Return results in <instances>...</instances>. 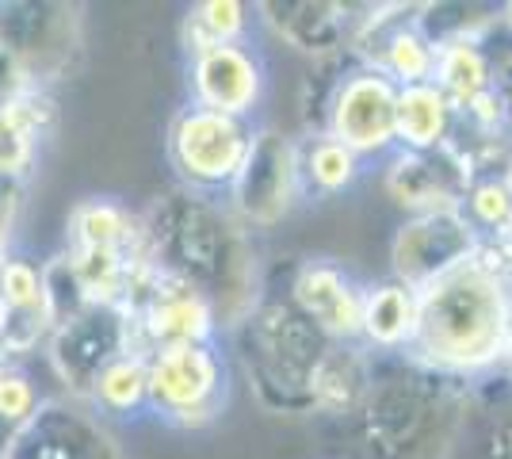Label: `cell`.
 Here are the masks:
<instances>
[{
    "mask_svg": "<svg viewBox=\"0 0 512 459\" xmlns=\"http://www.w3.org/2000/svg\"><path fill=\"white\" fill-rule=\"evenodd\" d=\"M0 39L16 54L27 81L50 92L65 81L81 54L77 4H0Z\"/></svg>",
    "mask_w": 512,
    "mask_h": 459,
    "instance_id": "cell-10",
    "label": "cell"
},
{
    "mask_svg": "<svg viewBox=\"0 0 512 459\" xmlns=\"http://www.w3.org/2000/svg\"><path fill=\"white\" fill-rule=\"evenodd\" d=\"M85 406L100 421H130L150 414V379H146V356L123 352L92 379Z\"/></svg>",
    "mask_w": 512,
    "mask_h": 459,
    "instance_id": "cell-25",
    "label": "cell"
},
{
    "mask_svg": "<svg viewBox=\"0 0 512 459\" xmlns=\"http://www.w3.org/2000/svg\"><path fill=\"white\" fill-rule=\"evenodd\" d=\"M253 131L256 123L249 119L184 104L165 131V157L176 176V188L199 196H226L249 157Z\"/></svg>",
    "mask_w": 512,
    "mask_h": 459,
    "instance_id": "cell-5",
    "label": "cell"
},
{
    "mask_svg": "<svg viewBox=\"0 0 512 459\" xmlns=\"http://www.w3.org/2000/svg\"><path fill=\"white\" fill-rule=\"evenodd\" d=\"M321 131L344 142L367 165L386 161L398 150V85L383 69L352 62L325 104Z\"/></svg>",
    "mask_w": 512,
    "mask_h": 459,
    "instance_id": "cell-9",
    "label": "cell"
},
{
    "mask_svg": "<svg viewBox=\"0 0 512 459\" xmlns=\"http://www.w3.org/2000/svg\"><path fill=\"white\" fill-rule=\"evenodd\" d=\"M23 215V180H0V261L12 253Z\"/></svg>",
    "mask_w": 512,
    "mask_h": 459,
    "instance_id": "cell-29",
    "label": "cell"
},
{
    "mask_svg": "<svg viewBox=\"0 0 512 459\" xmlns=\"http://www.w3.org/2000/svg\"><path fill=\"white\" fill-rule=\"evenodd\" d=\"M509 337L512 303L501 261L482 245L478 257L421 291L417 333L406 356L428 372L474 383L501 368Z\"/></svg>",
    "mask_w": 512,
    "mask_h": 459,
    "instance_id": "cell-2",
    "label": "cell"
},
{
    "mask_svg": "<svg viewBox=\"0 0 512 459\" xmlns=\"http://www.w3.org/2000/svg\"><path fill=\"white\" fill-rule=\"evenodd\" d=\"M455 123L459 111L436 88V81L398 88V150H444L455 138Z\"/></svg>",
    "mask_w": 512,
    "mask_h": 459,
    "instance_id": "cell-23",
    "label": "cell"
},
{
    "mask_svg": "<svg viewBox=\"0 0 512 459\" xmlns=\"http://www.w3.org/2000/svg\"><path fill=\"white\" fill-rule=\"evenodd\" d=\"M467 222L478 230L482 245L505 249L512 245V192L505 184V173H478L470 180L463 207Z\"/></svg>",
    "mask_w": 512,
    "mask_h": 459,
    "instance_id": "cell-27",
    "label": "cell"
},
{
    "mask_svg": "<svg viewBox=\"0 0 512 459\" xmlns=\"http://www.w3.org/2000/svg\"><path fill=\"white\" fill-rule=\"evenodd\" d=\"M474 165H470L455 146L444 150H394L386 157L383 188L409 215H428V211H455L463 207Z\"/></svg>",
    "mask_w": 512,
    "mask_h": 459,
    "instance_id": "cell-16",
    "label": "cell"
},
{
    "mask_svg": "<svg viewBox=\"0 0 512 459\" xmlns=\"http://www.w3.org/2000/svg\"><path fill=\"white\" fill-rule=\"evenodd\" d=\"M490 249V245H486ZM497 253V261H501V276H505V291H509V303H512V245L505 249H493Z\"/></svg>",
    "mask_w": 512,
    "mask_h": 459,
    "instance_id": "cell-30",
    "label": "cell"
},
{
    "mask_svg": "<svg viewBox=\"0 0 512 459\" xmlns=\"http://www.w3.org/2000/svg\"><path fill=\"white\" fill-rule=\"evenodd\" d=\"M497 372L512 379V337H509V345H505V356H501V368H497Z\"/></svg>",
    "mask_w": 512,
    "mask_h": 459,
    "instance_id": "cell-31",
    "label": "cell"
},
{
    "mask_svg": "<svg viewBox=\"0 0 512 459\" xmlns=\"http://www.w3.org/2000/svg\"><path fill=\"white\" fill-rule=\"evenodd\" d=\"M249 27H253V8L241 0H203L192 4L184 16V50L195 54L203 46L218 43H249Z\"/></svg>",
    "mask_w": 512,
    "mask_h": 459,
    "instance_id": "cell-28",
    "label": "cell"
},
{
    "mask_svg": "<svg viewBox=\"0 0 512 459\" xmlns=\"http://www.w3.org/2000/svg\"><path fill=\"white\" fill-rule=\"evenodd\" d=\"M268 62L253 43H218L188 54V104L249 119L264 104Z\"/></svg>",
    "mask_w": 512,
    "mask_h": 459,
    "instance_id": "cell-13",
    "label": "cell"
},
{
    "mask_svg": "<svg viewBox=\"0 0 512 459\" xmlns=\"http://www.w3.org/2000/svg\"><path fill=\"white\" fill-rule=\"evenodd\" d=\"M448 459H512V379H474Z\"/></svg>",
    "mask_w": 512,
    "mask_h": 459,
    "instance_id": "cell-20",
    "label": "cell"
},
{
    "mask_svg": "<svg viewBox=\"0 0 512 459\" xmlns=\"http://www.w3.org/2000/svg\"><path fill=\"white\" fill-rule=\"evenodd\" d=\"M501 20H505V31L512 35V4H505V8H501Z\"/></svg>",
    "mask_w": 512,
    "mask_h": 459,
    "instance_id": "cell-32",
    "label": "cell"
},
{
    "mask_svg": "<svg viewBox=\"0 0 512 459\" xmlns=\"http://www.w3.org/2000/svg\"><path fill=\"white\" fill-rule=\"evenodd\" d=\"M222 199L249 234L276 230L283 219H291V211L306 199L299 176V138L276 127H256L249 157Z\"/></svg>",
    "mask_w": 512,
    "mask_h": 459,
    "instance_id": "cell-7",
    "label": "cell"
},
{
    "mask_svg": "<svg viewBox=\"0 0 512 459\" xmlns=\"http://www.w3.org/2000/svg\"><path fill=\"white\" fill-rule=\"evenodd\" d=\"M142 226L153 268L199 291L226 333L237 329L264 295L256 241L222 196L172 188L142 211Z\"/></svg>",
    "mask_w": 512,
    "mask_h": 459,
    "instance_id": "cell-1",
    "label": "cell"
},
{
    "mask_svg": "<svg viewBox=\"0 0 512 459\" xmlns=\"http://www.w3.org/2000/svg\"><path fill=\"white\" fill-rule=\"evenodd\" d=\"M123 352H134L127 314L119 306H85L69 322L54 326L46 341V364L62 383L65 398L85 406L92 379Z\"/></svg>",
    "mask_w": 512,
    "mask_h": 459,
    "instance_id": "cell-12",
    "label": "cell"
},
{
    "mask_svg": "<svg viewBox=\"0 0 512 459\" xmlns=\"http://www.w3.org/2000/svg\"><path fill=\"white\" fill-rule=\"evenodd\" d=\"M417 310H421V291L383 280L367 284L360 318V345L371 356H406L417 333Z\"/></svg>",
    "mask_w": 512,
    "mask_h": 459,
    "instance_id": "cell-22",
    "label": "cell"
},
{
    "mask_svg": "<svg viewBox=\"0 0 512 459\" xmlns=\"http://www.w3.org/2000/svg\"><path fill=\"white\" fill-rule=\"evenodd\" d=\"M54 127H58V100L43 88H31L0 104V180H27Z\"/></svg>",
    "mask_w": 512,
    "mask_h": 459,
    "instance_id": "cell-21",
    "label": "cell"
},
{
    "mask_svg": "<svg viewBox=\"0 0 512 459\" xmlns=\"http://www.w3.org/2000/svg\"><path fill=\"white\" fill-rule=\"evenodd\" d=\"M478 253H482V238L459 207L409 215L390 238V280L425 291L428 284H436L440 276L455 272Z\"/></svg>",
    "mask_w": 512,
    "mask_h": 459,
    "instance_id": "cell-11",
    "label": "cell"
},
{
    "mask_svg": "<svg viewBox=\"0 0 512 459\" xmlns=\"http://www.w3.org/2000/svg\"><path fill=\"white\" fill-rule=\"evenodd\" d=\"M50 333L54 318L46 303L43 261L12 249L0 261V360L23 364L27 356L46 349Z\"/></svg>",
    "mask_w": 512,
    "mask_h": 459,
    "instance_id": "cell-17",
    "label": "cell"
},
{
    "mask_svg": "<svg viewBox=\"0 0 512 459\" xmlns=\"http://www.w3.org/2000/svg\"><path fill=\"white\" fill-rule=\"evenodd\" d=\"M367 284L333 257H306L291 276L287 299L306 322L344 345H360V318Z\"/></svg>",
    "mask_w": 512,
    "mask_h": 459,
    "instance_id": "cell-15",
    "label": "cell"
},
{
    "mask_svg": "<svg viewBox=\"0 0 512 459\" xmlns=\"http://www.w3.org/2000/svg\"><path fill=\"white\" fill-rule=\"evenodd\" d=\"M230 333L256 402L276 417H314V383L337 341L306 322L287 295H260Z\"/></svg>",
    "mask_w": 512,
    "mask_h": 459,
    "instance_id": "cell-4",
    "label": "cell"
},
{
    "mask_svg": "<svg viewBox=\"0 0 512 459\" xmlns=\"http://www.w3.org/2000/svg\"><path fill=\"white\" fill-rule=\"evenodd\" d=\"M253 12H260L264 27L279 43L314 62H329L352 50L363 23V16H356L360 12L356 4H337V0H264Z\"/></svg>",
    "mask_w": 512,
    "mask_h": 459,
    "instance_id": "cell-18",
    "label": "cell"
},
{
    "mask_svg": "<svg viewBox=\"0 0 512 459\" xmlns=\"http://www.w3.org/2000/svg\"><path fill=\"white\" fill-rule=\"evenodd\" d=\"M65 249L69 253H104L127 261H150L142 215L130 211L115 196L81 199L65 219Z\"/></svg>",
    "mask_w": 512,
    "mask_h": 459,
    "instance_id": "cell-19",
    "label": "cell"
},
{
    "mask_svg": "<svg viewBox=\"0 0 512 459\" xmlns=\"http://www.w3.org/2000/svg\"><path fill=\"white\" fill-rule=\"evenodd\" d=\"M4 459H123L107 421L73 398H46L23 425Z\"/></svg>",
    "mask_w": 512,
    "mask_h": 459,
    "instance_id": "cell-14",
    "label": "cell"
},
{
    "mask_svg": "<svg viewBox=\"0 0 512 459\" xmlns=\"http://www.w3.org/2000/svg\"><path fill=\"white\" fill-rule=\"evenodd\" d=\"M436 88L448 96L455 111L470 108L474 100L490 96L493 92V62L486 39H463V43L440 46L436 58Z\"/></svg>",
    "mask_w": 512,
    "mask_h": 459,
    "instance_id": "cell-26",
    "label": "cell"
},
{
    "mask_svg": "<svg viewBox=\"0 0 512 459\" xmlns=\"http://www.w3.org/2000/svg\"><path fill=\"white\" fill-rule=\"evenodd\" d=\"M146 379L150 414L172 429H203L230 402V356L218 341L150 352Z\"/></svg>",
    "mask_w": 512,
    "mask_h": 459,
    "instance_id": "cell-6",
    "label": "cell"
},
{
    "mask_svg": "<svg viewBox=\"0 0 512 459\" xmlns=\"http://www.w3.org/2000/svg\"><path fill=\"white\" fill-rule=\"evenodd\" d=\"M119 310L127 314L134 352H142V356H150L157 349H172V345L218 341V333H222L214 306L188 284L157 272L153 264L134 280Z\"/></svg>",
    "mask_w": 512,
    "mask_h": 459,
    "instance_id": "cell-8",
    "label": "cell"
},
{
    "mask_svg": "<svg viewBox=\"0 0 512 459\" xmlns=\"http://www.w3.org/2000/svg\"><path fill=\"white\" fill-rule=\"evenodd\" d=\"M367 173V161L356 157L333 134H306L299 138V176L306 199H337L348 196Z\"/></svg>",
    "mask_w": 512,
    "mask_h": 459,
    "instance_id": "cell-24",
    "label": "cell"
},
{
    "mask_svg": "<svg viewBox=\"0 0 512 459\" xmlns=\"http://www.w3.org/2000/svg\"><path fill=\"white\" fill-rule=\"evenodd\" d=\"M505 184H509V192H512V161H509V169H505Z\"/></svg>",
    "mask_w": 512,
    "mask_h": 459,
    "instance_id": "cell-33",
    "label": "cell"
},
{
    "mask_svg": "<svg viewBox=\"0 0 512 459\" xmlns=\"http://www.w3.org/2000/svg\"><path fill=\"white\" fill-rule=\"evenodd\" d=\"M470 383L428 372L409 356H375L371 387L348 417L360 459H448Z\"/></svg>",
    "mask_w": 512,
    "mask_h": 459,
    "instance_id": "cell-3",
    "label": "cell"
}]
</instances>
